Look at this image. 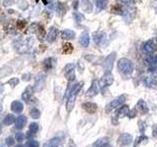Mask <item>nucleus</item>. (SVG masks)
I'll use <instances>...</instances> for the list:
<instances>
[{
  "label": "nucleus",
  "instance_id": "20e7f679",
  "mask_svg": "<svg viewBox=\"0 0 157 147\" xmlns=\"http://www.w3.org/2000/svg\"><path fill=\"white\" fill-rule=\"evenodd\" d=\"M45 82H46V75L43 73H40L36 76V82H34V89L36 92H40L45 86Z\"/></svg>",
  "mask_w": 157,
  "mask_h": 147
},
{
  "label": "nucleus",
  "instance_id": "37998d69",
  "mask_svg": "<svg viewBox=\"0 0 157 147\" xmlns=\"http://www.w3.org/2000/svg\"><path fill=\"white\" fill-rule=\"evenodd\" d=\"M142 0H133V2L134 3H136V2H140Z\"/></svg>",
  "mask_w": 157,
  "mask_h": 147
},
{
  "label": "nucleus",
  "instance_id": "79ce46f5",
  "mask_svg": "<svg viewBox=\"0 0 157 147\" xmlns=\"http://www.w3.org/2000/svg\"><path fill=\"white\" fill-rule=\"evenodd\" d=\"M1 123H2V115L0 114V132H1V130H2V126H1Z\"/></svg>",
  "mask_w": 157,
  "mask_h": 147
},
{
  "label": "nucleus",
  "instance_id": "bb28decb",
  "mask_svg": "<svg viewBox=\"0 0 157 147\" xmlns=\"http://www.w3.org/2000/svg\"><path fill=\"white\" fill-rule=\"evenodd\" d=\"M144 62H145V64L148 66V67H153V66L157 65L155 56H152V55H147Z\"/></svg>",
  "mask_w": 157,
  "mask_h": 147
},
{
  "label": "nucleus",
  "instance_id": "4be33fe9",
  "mask_svg": "<svg viewBox=\"0 0 157 147\" xmlns=\"http://www.w3.org/2000/svg\"><path fill=\"white\" fill-rule=\"evenodd\" d=\"M105 37H106V35H105V33H93V41H94V43L97 45L102 44L105 40Z\"/></svg>",
  "mask_w": 157,
  "mask_h": 147
},
{
  "label": "nucleus",
  "instance_id": "393cba45",
  "mask_svg": "<svg viewBox=\"0 0 157 147\" xmlns=\"http://www.w3.org/2000/svg\"><path fill=\"white\" fill-rule=\"evenodd\" d=\"M108 144H109V139L107 137H102L94 142L93 147H106Z\"/></svg>",
  "mask_w": 157,
  "mask_h": 147
},
{
  "label": "nucleus",
  "instance_id": "39448f33",
  "mask_svg": "<svg viewBox=\"0 0 157 147\" xmlns=\"http://www.w3.org/2000/svg\"><path fill=\"white\" fill-rule=\"evenodd\" d=\"M115 59H116V52H112L105 58L103 62V70L105 73H111Z\"/></svg>",
  "mask_w": 157,
  "mask_h": 147
},
{
  "label": "nucleus",
  "instance_id": "49530a36",
  "mask_svg": "<svg viewBox=\"0 0 157 147\" xmlns=\"http://www.w3.org/2000/svg\"><path fill=\"white\" fill-rule=\"evenodd\" d=\"M0 147H4L3 145H2V142H1V140H0Z\"/></svg>",
  "mask_w": 157,
  "mask_h": 147
},
{
  "label": "nucleus",
  "instance_id": "ddd939ff",
  "mask_svg": "<svg viewBox=\"0 0 157 147\" xmlns=\"http://www.w3.org/2000/svg\"><path fill=\"white\" fill-rule=\"evenodd\" d=\"M34 91V87L28 86L22 94V99L24 101H26V102H28V103H30L31 102V99H32V96H33Z\"/></svg>",
  "mask_w": 157,
  "mask_h": 147
},
{
  "label": "nucleus",
  "instance_id": "c9c22d12",
  "mask_svg": "<svg viewBox=\"0 0 157 147\" xmlns=\"http://www.w3.org/2000/svg\"><path fill=\"white\" fill-rule=\"evenodd\" d=\"M144 140H147V137L144 136V135H142V136H140L138 138H137V140L135 141V146H137L140 143H142V142L144 141Z\"/></svg>",
  "mask_w": 157,
  "mask_h": 147
},
{
  "label": "nucleus",
  "instance_id": "6ab92c4d",
  "mask_svg": "<svg viewBox=\"0 0 157 147\" xmlns=\"http://www.w3.org/2000/svg\"><path fill=\"white\" fill-rule=\"evenodd\" d=\"M11 110H12L14 113L19 114L24 110V105L20 101H13L12 104H11Z\"/></svg>",
  "mask_w": 157,
  "mask_h": 147
},
{
  "label": "nucleus",
  "instance_id": "a19ab883",
  "mask_svg": "<svg viewBox=\"0 0 157 147\" xmlns=\"http://www.w3.org/2000/svg\"><path fill=\"white\" fill-rule=\"evenodd\" d=\"M27 134H28L26 135V136L28 137V138H30V137H33V136H34V134H34V132H31V130H30V132H27Z\"/></svg>",
  "mask_w": 157,
  "mask_h": 147
},
{
  "label": "nucleus",
  "instance_id": "f8f14e48",
  "mask_svg": "<svg viewBox=\"0 0 157 147\" xmlns=\"http://www.w3.org/2000/svg\"><path fill=\"white\" fill-rule=\"evenodd\" d=\"M89 42H91V37H89V34L87 31H83V33L81 34L80 37V43L83 47L87 48L89 45Z\"/></svg>",
  "mask_w": 157,
  "mask_h": 147
},
{
  "label": "nucleus",
  "instance_id": "de8ad7c7",
  "mask_svg": "<svg viewBox=\"0 0 157 147\" xmlns=\"http://www.w3.org/2000/svg\"><path fill=\"white\" fill-rule=\"evenodd\" d=\"M155 59H156V63H157V55H156V56H155Z\"/></svg>",
  "mask_w": 157,
  "mask_h": 147
},
{
  "label": "nucleus",
  "instance_id": "a211bd4d",
  "mask_svg": "<svg viewBox=\"0 0 157 147\" xmlns=\"http://www.w3.org/2000/svg\"><path fill=\"white\" fill-rule=\"evenodd\" d=\"M144 86L146 87H149V88H151V87H155L156 84H157V80L154 77H152V76H149V77H146L144 79Z\"/></svg>",
  "mask_w": 157,
  "mask_h": 147
},
{
  "label": "nucleus",
  "instance_id": "e433bc0d",
  "mask_svg": "<svg viewBox=\"0 0 157 147\" xmlns=\"http://www.w3.org/2000/svg\"><path fill=\"white\" fill-rule=\"evenodd\" d=\"M146 130V123H144V122H140V132H144Z\"/></svg>",
  "mask_w": 157,
  "mask_h": 147
},
{
  "label": "nucleus",
  "instance_id": "2f4dec72",
  "mask_svg": "<svg viewBox=\"0 0 157 147\" xmlns=\"http://www.w3.org/2000/svg\"><path fill=\"white\" fill-rule=\"evenodd\" d=\"M38 128H39V126L36 123H32L31 125H30V130H31L32 132H34V134H36V132H38Z\"/></svg>",
  "mask_w": 157,
  "mask_h": 147
},
{
  "label": "nucleus",
  "instance_id": "f257e3e1",
  "mask_svg": "<svg viewBox=\"0 0 157 147\" xmlns=\"http://www.w3.org/2000/svg\"><path fill=\"white\" fill-rule=\"evenodd\" d=\"M118 69L125 77H130L134 73V64L130 59L121 58L118 61Z\"/></svg>",
  "mask_w": 157,
  "mask_h": 147
},
{
  "label": "nucleus",
  "instance_id": "b1692460",
  "mask_svg": "<svg viewBox=\"0 0 157 147\" xmlns=\"http://www.w3.org/2000/svg\"><path fill=\"white\" fill-rule=\"evenodd\" d=\"M60 143H61V138L60 137H54V138L46 142L43 147H58Z\"/></svg>",
  "mask_w": 157,
  "mask_h": 147
},
{
  "label": "nucleus",
  "instance_id": "4468645a",
  "mask_svg": "<svg viewBox=\"0 0 157 147\" xmlns=\"http://www.w3.org/2000/svg\"><path fill=\"white\" fill-rule=\"evenodd\" d=\"M76 36V33L72 29H66L64 31H62L61 33V38L63 40H71L73 38H75Z\"/></svg>",
  "mask_w": 157,
  "mask_h": 147
},
{
  "label": "nucleus",
  "instance_id": "c03bdc74",
  "mask_svg": "<svg viewBox=\"0 0 157 147\" xmlns=\"http://www.w3.org/2000/svg\"><path fill=\"white\" fill-rule=\"evenodd\" d=\"M16 147H26V146H24V145H22V144H19V145H17Z\"/></svg>",
  "mask_w": 157,
  "mask_h": 147
},
{
  "label": "nucleus",
  "instance_id": "f3484780",
  "mask_svg": "<svg viewBox=\"0 0 157 147\" xmlns=\"http://www.w3.org/2000/svg\"><path fill=\"white\" fill-rule=\"evenodd\" d=\"M27 124V118L25 116H19L15 121V128H18V130H22V128H25Z\"/></svg>",
  "mask_w": 157,
  "mask_h": 147
},
{
  "label": "nucleus",
  "instance_id": "0eeeda50",
  "mask_svg": "<svg viewBox=\"0 0 157 147\" xmlns=\"http://www.w3.org/2000/svg\"><path fill=\"white\" fill-rule=\"evenodd\" d=\"M114 82V77L111 73H104V75L102 76L100 82H99V86L102 90H104V88L110 86Z\"/></svg>",
  "mask_w": 157,
  "mask_h": 147
},
{
  "label": "nucleus",
  "instance_id": "aec40b11",
  "mask_svg": "<svg viewBox=\"0 0 157 147\" xmlns=\"http://www.w3.org/2000/svg\"><path fill=\"white\" fill-rule=\"evenodd\" d=\"M130 112V109H129L128 105H123L119 110L116 112V118L117 119H122L124 118L125 116H127L128 113Z\"/></svg>",
  "mask_w": 157,
  "mask_h": 147
},
{
  "label": "nucleus",
  "instance_id": "ea45409f",
  "mask_svg": "<svg viewBox=\"0 0 157 147\" xmlns=\"http://www.w3.org/2000/svg\"><path fill=\"white\" fill-rule=\"evenodd\" d=\"M78 69H80V73H83V71H84L85 69V66L84 64H82V62H78Z\"/></svg>",
  "mask_w": 157,
  "mask_h": 147
},
{
  "label": "nucleus",
  "instance_id": "9d476101",
  "mask_svg": "<svg viewBox=\"0 0 157 147\" xmlns=\"http://www.w3.org/2000/svg\"><path fill=\"white\" fill-rule=\"evenodd\" d=\"M133 142V136L129 134H123L119 136L118 138V144L120 146H127L130 145V144Z\"/></svg>",
  "mask_w": 157,
  "mask_h": 147
},
{
  "label": "nucleus",
  "instance_id": "a878e982",
  "mask_svg": "<svg viewBox=\"0 0 157 147\" xmlns=\"http://www.w3.org/2000/svg\"><path fill=\"white\" fill-rule=\"evenodd\" d=\"M95 1V6L97 8V12L104 10L108 5V0H94Z\"/></svg>",
  "mask_w": 157,
  "mask_h": 147
},
{
  "label": "nucleus",
  "instance_id": "473e14b6",
  "mask_svg": "<svg viewBox=\"0 0 157 147\" xmlns=\"http://www.w3.org/2000/svg\"><path fill=\"white\" fill-rule=\"evenodd\" d=\"M14 143H15V140H14V137H13V136H8V137H6V139H5V144H6V146H8V147L13 146V145H14Z\"/></svg>",
  "mask_w": 157,
  "mask_h": 147
},
{
  "label": "nucleus",
  "instance_id": "423d86ee",
  "mask_svg": "<svg viewBox=\"0 0 157 147\" xmlns=\"http://www.w3.org/2000/svg\"><path fill=\"white\" fill-rule=\"evenodd\" d=\"M155 41L154 39H149L142 44V52L144 55H151L155 50Z\"/></svg>",
  "mask_w": 157,
  "mask_h": 147
},
{
  "label": "nucleus",
  "instance_id": "c85d7f7f",
  "mask_svg": "<svg viewBox=\"0 0 157 147\" xmlns=\"http://www.w3.org/2000/svg\"><path fill=\"white\" fill-rule=\"evenodd\" d=\"M30 115H31V117L33 119H39V117H40V111H39L38 109H36V108H34V109H32L31 111H30Z\"/></svg>",
  "mask_w": 157,
  "mask_h": 147
},
{
  "label": "nucleus",
  "instance_id": "72a5a7b5",
  "mask_svg": "<svg viewBox=\"0 0 157 147\" xmlns=\"http://www.w3.org/2000/svg\"><path fill=\"white\" fill-rule=\"evenodd\" d=\"M25 136H26V135H25L24 134H22V132H17V134H15L16 141H18V142H22L23 140H24Z\"/></svg>",
  "mask_w": 157,
  "mask_h": 147
},
{
  "label": "nucleus",
  "instance_id": "4c0bfd02",
  "mask_svg": "<svg viewBox=\"0 0 157 147\" xmlns=\"http://www.w3.org/2000/svg\"><path fill=\"white\" fill-rule=\"evenodd\" d=\"M8 84H11V86H12V87H14V86H16V84H19V80H18V79H13V80H9Z\"/></svg>",
  "mask_w": 157,
  "mask_h": 147
},
{
  "label": "nucleus",
  "instance_id": "7c9ffc66",
  "mask_svg": "<svg viewBox=\"0 0 157 147\" xmlns=\"http://www.w3.org/2000/svg\"><path fill=\"white\" fill-rule=\"evenodd\" d=\"M26 147H39V143L36 140H29L26 142Z\"/></svg>",
  "mask_w": 157,
  "mask_h": 147
},
{
  "label": "nucleus",
  "instance_id": "a18cd8bd",
  "mask_svg": "<svg viewBox=\"0 0 157 147\" xmlns=\"http://www.w3.org/2000/svg\"><path fill=\"white\" fill-rule=\"evenodd\" d=\"M1 91H2V84H0V92H1Z\"/></svg>",
  "mask_w": 157,
  "mask_h": 147
},
{
  "label": "nucleus",
  "instance_id": "5701e85b",
  "mask_svg": "<svg viewBox=\"0 0 157 147\" xmlns=\"http://www.w3.org/2000/svg\"><path fill=\"white\" fill-rule=\"evenodd\" d=\"M81 6L82 9L87 13H91L92 11V4L89 0H82L81 1Z\"/></svg>",
  "mask_w": 157,
  "mask_h": 147
},
{
  "label": "nucleus",
  "instance_id": "f704fd0d",
  "mask_svg": "<svg viewBox=\"0 0 157 147\" xmlns=\"http://www.w3.org/2000/svg\"><path fill=\"white\" fill-rule=\"evenodd\" d=\"M75 19H76V21H77L78 23H81V22H83V21L85 20V16L83 15V14H81V13H75Z\"/></svg>",
  "mask_w": 157,
  "mask_h": 147
},
{
  "label": "nucleus",
  "instance_id": "2eb2a0df",
  "mask_svg": "<svg viewBox=\"0 0 157 147\" xmlns=\"http://www.w3.org/2000/svg\"><path fill=\"white\" fill-rule=\"evenodd\" d=\"M83 109L87 113H95L97 110V105L92 102H85L83 104Z\"/></svg>",
  "mask_w": 157,
  "mask_h": 147
},
{
  "label": "nucleus",
  "instance_id": "c756f323",
  "mask_svg": "<svg viewBox=\"0 0 157 147\" xmlns=\"http://www.w3.org/2000/svg\"><path fill=\"white\" fill-rule=\"evenodd\" d=\"M117 1H118V3L122 6V8L133 5V1H132V0H117Z\"/></svg>",
  "mask_w": 157,
  "mask_h": 147
},
{
  "label": "nucleus",
  "instance_id": "7ed1b4c3",
  "mask_svg": "<svg viewBox=\"0 0 157 147\" xmlns=\"http://www.w3.org/2000/svg\"><path fill=\"white\" fill-rule=\"evenodd\" d=\"M126 100H127V96L125 95V94H122V95L118 96L117 98H115L114 100H112L111 102L106 106V108H105L106 113H110L112 110L116 109V108L119 107L120 105L124 104V102H126Z\"/></svg>",
  "mask_w": 157,
  "mask_h": 147
},
{
  "label": "nucleus",
  "instance_id": "9b49d317",
  "mask_svg": "<svg viewBox=\"0 0 157 147\" xmlns=\"http://www.w3.org/2000/svg\"><path fill=\"white\" fill-rule=\"evenodd\" d=\"M58 33H59V31L57 27H51L49 29V31H48L47 33V37H46V39L49 43H52L54 42L55 40H56L57 36H58Z\"/></svg>",
  "mask_w": 157,
  "mask_h": 147
},
{
  "label": "nucleus",
  "instance_id": "1a4fd4ad",
  "mask_svg": "<svg viewBox=\"0 0 157 147\" xmlns=\"http://www.w3.org/2000/svg\"><path fill=\"white\" fill-rule=\"evenodd\" d=\"M99 90H100V86H99V82L96 80H93L91 82V86L87 89V97H94L97 95Z\"/></svg>",
  "mask_w": 157,
  "mask_h": 147
},
{
  "label": "nucleus",
  "instance_id": "cd10ccee",
  "mask_svg": "<svg viewBox=\"0 0 157 147\" xmlns=\"http://www.w3.org/2000/svg\"><path fill=\"white\" fill-rule=\"evenodd\" d=\"M15 121H16L15 116L12 114H8V115H6L5 118H4L3 124L5 126H10V125H12L13 123H15Z\"/></svg>",
  "mask_w": 157,
  "mask_h": 147
},
{
  "label": "nucleus",
  "instance_id": "6e6552de",
  "mask_svg": "<svg viewBox=\"0 0 157 147\" xmlns=\"http://www.w3.org/2000/svg\"><path fill=\"white\" fill-rule=\"evenodd\" d=\"M64 75H65L66 79L70 82H72L76 79L75 75V65L74 64H67L64 68Z\"/></svg>",
  "mask_w": 157,
  "mask_h": 147
},
{
  "label": "nucleus",
  "instance_id": "dca6fc26",
  "mask_svg": "<svg viewBox=\"0 0 157 147\" xmlns=\"http://www.w3.org/2000/svg\"><path fill=\"white\" fill-rule=\"evenodd\" d=\"M136 108H137L138 111H140L142 114H144V115L148 113V107H147L146 102H145L144 100H142V99L138 100V102L137 103V106H136Z\"/></svg>",
  "mask_w": 157,
  "mask_h": 147
},
{
  "label": "nucleus",
  "instance_id": "f03ea898",
  "mask_svg": "<svg viewBox=\"0 0 157 147\" xmlns=\"http://www.w3.org/2000/svg\"><path fill=\"white\" fill-rule=\"evenodd\" d=\"M84 86L83 82L81 84H76L75 86H74L73 90L71 91L70 95L68 97V101H67V104H66V108H67V111L68 112H71L74 108V105H75V100H76V97H77L78 93L80 92L81 88Z\"/></svg>",
  "mask_w": 157,
  "mask_h": 147
},
{
  "label": "nucleus",
  "instance_id": "412c9836",
  "mask_svg": "<svg viewBox=\"0 0 157 147\" xmlns=\"http://www.w3.org/2000/svg\"><path fill=\"white\" fill-rule=\"evenodd\" d=\"M55 66H56V59L53 58V57L47 58L46 60L43 61V67L45 68V70H51Z\"/></svg>",
  "mask_w": 157,
  "mask_h": 147
},
{
  "label": "nucleus",
  "instance_id": "58836bf2",
  "mask_svg": "<svg viewBox=\"0 0 157 147\" xmlns=\"http://www.w3.org/2000/svg\"><path fill=\"white\" fill-rule=\"evenodd\" d=\"M136 115H137V112H136V108H135V110H130V112L128 113V116H129V118H130V119L135 118Z\"/></svg>",
  "mask_w": 157,
  "mask_h": 147
}]
</instances>
